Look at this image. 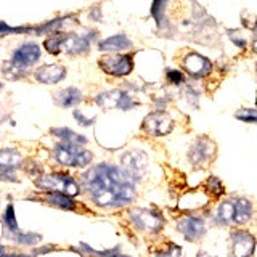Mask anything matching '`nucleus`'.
Segmentation results:
<instances>
[{
	"instance_id": "obj_33",
	"label": "nucleus",
	"mask_w": 257,
	"mask_h": 257,
	"mask_svg": "<svg viewBox=\"0 0 257 257\" xmlns=\"http://www.w3.org/2000/svg\"><path fill=\"white\" fill-rule=\"evenodd\" d=\"M52 249H55V247H53V246H45V247H40V249L37 247L36 251H34V254H36V255H37V254H44V252L52 251Z\"/></svg>"
},
{
	"instance_id": "obj_36",
	"label": "nucleus",
	"mask_w": 257,
	"mask_h": 257,
	"mask_svg": "<svg viewBox=\"0 0 257 257\" xmlns=\"http://www.w3.org/2000/svg\"><path fill=\"white\" fill-rule=\"evenodd\" d=\"M4 251H5V249H4V246H0V255L4 254Z\"/></svg>"
},
{
	"instance_id": "obj_24",
	"label": "nucleus",
	"mask_w": 257,
	"mask_h": 257,
	"mask_svg": "<svg viewBox=\"0 0 257 257\" xmlns=\"http://www.w3.org/2000/svg\"><path fill=\"white\" fill-rule=\"evenodd\" d=\"M10 239H13L16 244L20 246H34L37 244L40 239H42V235H39V233H32V231H16L13 235L8 236Z\"/></svg>"
},
{
	"instance_id": "obj_34",
	"label": "nucleus",
	"mask_w": 257,
	"mask_h": 257,
	"mask_svg": "<svg viewBox=\"0 0 257 257\" xmlns=\"http://www.w3.org/2000/svg\"><path fill=\"white\" fill-rule=\"evenodd\" d=\"M0 257H31L28 254H2Z\"/></svg>"
},
{
	"instance_id": "obj_30",
	"label": "nucleus",
	"mask_w": 257,
	"mask_h": 257,
	"mask_svg": "<svg viewBox=\"0 0 257 257\" xmlns=\"http://www.w3.org/2000/svg\"><path fill=\"white\" fill-rule=\"evenodd\" d=\"M158 257H182V251H180V247L171 246L169 249H166L164 252H161Z\"/></svg>"
},
{
	"instance_id": "obj_10",
	"label": "nucleus",
	"mask_w": 257,
	"mask_h": 257,
	"mask_svg": "<svg viewBox=\"0 0 257 257\" xmlns=\"http://www.w3.org/2000/svg\"><path fill=\"white\" fill-rule=\"evenodd\" d=\"M215 143L209 139H199L190 147L188 159L195 167H206L215 158Z\"/></svg>"
},
{
	"instance_id": "obj_7",
	"label": "nucleus",
	"mask_w": 257,
	"mask_h": 257,
	"mask_svg": "<svg viewBox=\"0 0 257 257\" xmlns=\"http://www.w3.org/2000/svg\"><path fill=\"white\" fill-rule=\"evenodd\" d=\"M98 66L109 76L124 77L134 69V58L131 55H104L98 60Z\"/></svg>"
},
{
	"instance_id": "obj_19",
	"label": "nucleus",
	"mask_w": 257,
	"mask_h": 257,
	"mask_svg": "<svg viewBox=\"0 0 257 257\" xmlns=\"http://www.w3.org/2000/svg\"><path fill=\"white\" fill-rule=\"evenodd\" d=\"M134 47L132 40H128V37L119 34V36H112L106 40L100 42L98 48L101 52H125V50H131Z\"/></svg>"
},
{
	"instance_id": "obj_22",
	"label": "nucleus",
	"mask_w": 257,
	"mask_h": 257,
	"mask_svg": "<svg viewBox=\"0 0 257 257\" xmlns=\"http://www.w3.org/2000/svg\"><path fill=\"white\" fill-rule=\"evenodd\" d=\"M52 134L55 137H58L63 143L79 145V147H82V145L87 143V139L84 135H79L76 132H72L71 128H52Z\"/></svg>"
},
{
	"instance_id": "obj_6",
	"label": "nucleus",
	"mask_w": 257,
	"mask_h": 257,
	"mask_svg": "<svg viewBox=\"0 0 257 257\" xmlns=\"http://www.w3.org/2000/svg\"><path fill=\"white\" fill-rule=\"evenodd\" d=\"M128 219L134 223V227L145 233H158L164 227V219L159 212L151 211V209H140L134 207L128 212Z\"/></svg>"
},
{
	"instance_id": "obj_4",
	"label": "nucleus",
	"mask_w": 257,
	"mask_h": 257,
	"mask_svg": "<svg viewBox=\"0 0 257 257\" xmlns=\"http://www.w3.org/2000/svg\"><path fill=\"white\" fill-rule=\"evenodd\" d=\"M40 60V47L34 42H26L21 47H18L12 55L10 63L7 64L12 68V72H8V79H18L23 76V72L28 68L34 66Z\"/></svg>"
},
{
	"instance_id": "obj_1",
	"label": "nucleus",
	"mask_w": 257,
	"mask_h": 257,
	"mask_svg": "<svg viewBox=\"0 0 257 257\" xmlns=\"http://www.w3.org/2000/svg\"><path fill=\"white\" fill-rule=\"evenodd\" d=\"M139 180L122 166L98 164L82 174V188L96 206L122 207L135 199V185Z\"/></svg>"
},
{
	"instance_id": "obj_11",
	"label": "nucleus",
	"mask_w": 257,
	"mask_h": 257,
	"mask_svg": "<svg viewBox=\"0 0 257 257\" xmlns=\"http://www.w3.org/2000/svg\"><path fill=\"white\" fill-rule=\"evenodd\" d=\"M255 247V238L251 233L236 230L230 235V254L233 257H251Z\"/></svg>"
},
{
	"instance_id": "obj_31",
	"label": "nucleus",
	"mask_w": 257,
	"mask_h": 257,
	"mask_svg": "<svg viewBox=\"0 0 257 257\" xmlns=\"http://www.w3.org/2000/svg\"><path fill=\"white\" fill-rule=\"evenodd\" d=\"M74 119L77 120V122L82 124V125H90V124H93V122H95V119H84L82 112H79V111H76V112H74Z\"/></svg>"
},
{
	"instance_id": "obj_29",
	"label": "nucleus",
	"mask_w": 257,
	"mask_h": 257,
	"mask_svg": "<svg viewBox=\"0 0 257 257\" xmlns=\"http://www.w3.org/2000/svg\"><path fill=\"white\" fill-rule=\"evenodd\" d=\"M20 34V32H29V28H12L8 26V24L0 21V37H4L7 34Z\"/></svg>"
},
{
	"instance_id": "obj_5",
	"label": "nucleus",
	"mask_w": 257,
	"mask_h": 257,
	"mask_svg": "<svg viewBox=\"0 0 257 257\" xmlns=\"http://www.w3.org/2000/svg\"><path fill=\"white\" fill-rule=\"evenodd\" d=\"M53 158L56 163L64 167H87L92 163L93 155L88 150H84L79 145L71 143H58L53 148Z\"/></svg>"
},
{
	"instance_id": "obj_15",
	"label": "nucleus",
	"mask_w": 257,
	"mask_h": 257,
	"mask_svg": "<svg viewBox=\"0 0 257 257\" xmlns=\"http://www.w3.org/2000/svg\"><path fill=\"white\" fill-rule=\"evenodd\" d=\"M34 77L37 82H42V84H58L60 80L66 77V69H64V66H61V64H56V63L44 64V66L36 69Z\"/></svg>"
},
{
	"instance_id": "obj_21",
	"label": "nucleus",
	"mask_w": 257,
	"mask_h": 257,
	"mask_svg": "<svg viewBox=\"0 0 257 257\" xmlns=\"http://www.w3.org/2000/svg\"><path fill=\"white\" fill-rule=\"evenodd\" d=\"M251 217H252V204L244 198L236 199L235 201V219H233V223L244 225L246 222H249Z\"/></svg>"
},
{
	"instance_id": "obj_32",
	"label": "nucleus",
	"mask_w": 257,
	"mask_h": 257,
	"mask_svg": "<svg viewBox=\"0 0 257 257\" xmlns=\"http://www.w3.org/2000/svg\"><path fill=\"white\" fill-rule=\"evenodd\" d=\"M252 52L257 53V23H255L254 32H252Z\"/></svg>"
},
{
	"instance_id": "obj_23",
	"label": "nucleus",
	"mask_w": 257,
	"mask_h": 257,
	"mask_svg": "<svg viewBox=\"0 0 257 257\" xmlns=\"http://www.w3.org/2000/svg\"><path fill=\"white\" fill-rule=\"evenodd\" d=\"M233 219H235V203L231 201H225L219 206L215 212V222L220 225H230L233 223Z\"/></svg>"
},
{
	"instance_id": "obj_18",
	"label": "nucleus",
	"mask_w": 257,
	"mask_h": 257,
	"mask_svg": "<svg viewBox=\"0 0 257 257\" xmlns=\"http://www.w3.org/2000/svg\"><path fill=\"white\" fill-rule=\"evenodd\" d=\"M42 201L47 203L48 206L56 207V209H63V211H74L77 203L71 196L63 195V193L58 191H45Z\"/></svg>"
},
{
	"instance_id": "obj_13",
	"label": "nucleus",
	"mask_w": 257,
	"mask_h": 257,
	"mask_svg": "<svg viewBox=\"0 0 257 257\" xmlns=\"http://www.w3.org/2000/svg\"><path fill=\"white\" fill-rule=\"evenodd\" d=\"M177 228L188 241H198L204 236L206 223L201 217H183L177 222Z\"/></svg>"
},
{
	"instance_id": "obj_25",
	"label": "nucleus",
	"mask_w": 257,
	"mask_h": 257,
	"mask_svg": "<svg viewBox=\"0 0 257 257\" xmlns=\"http://www.w3.org/2000/svg\"><path fill=\"white\" fill-rule=\"evenodd\" d=\"M4 225L7 231H10L12 235L16 231H20V227H18V222H16V215H15V207L13 204H8L5 212H4Z\"/></svg>"
},
{
	"instance_id": "obj_14",
	"label": "nucleus",
	"mask_w": 257,
	"mask_h": 257,
	"mask_svg": "<svg viewBox=\"0 0 257 257\" xmlns=\"http://www.w3.org/2000/svg\"><path fill=\"white\" fill-rule=\"evenodd\" d=\"M90 34H63V42H61V52L68 55H84L90 48Z\"/></svg>"
},
{
	"instance_id": "obj_35",
	"label": "nucleus",
	"mask_w": 257,
	"mask_h": 257,
	"mask_svg": "<svg viewBox=\"0 0 257 257\" xmlns=\"http://www.w3.org/2000/svg\"><path fill=\"white\" fill-rule=\"evenodd\" d=\"M108 257H128V255H122V254H111V255H108Z\"/></svg>"
},
{
	"instance_id": "obj_12",
	"label": "nucleus",
	"mask_w": 257,
	"mask_h": 257,
	"mask_svg": "<svg viewBox=\"0 0 257 257\" xmlns=\"http://www.w3.org/2000/svg\"><path fill=\"white\" fill-rule=\"evenodd\" d=\"M182 66L191 77H195V79L209 76V72L212 69L211 61L204 58V56H201L199 53H193V52L188 53L182 60Z\"/></svg>"
},
{
	"instance_id": "obj_8",
	"label": "nucleus",
	"mask_w": 257,
	"mask_h": 257,
	"mask_svg": "<svg viewBox=\"0 0 257 257\" xmlns=\"http://www.w3.org/2000/svg\"><path fill=\"white\" fill-rule=\"evenodd\" d=\"M142 128L145 134H148L151 137H163L167 135L169 132H172L174 128V120L172 117L164 111H155L143 119Z\"/></svg>"
},
{
	"instance_id": "obj_27",
	"label": "nucleus",
	"mask_w": 257,
	"mask_h": 257,
	"mask_svg": "<svg viewBox=\"0 0 257 257\" xmlns=\"http://www.w3.org/2000/svg\"><path fill=\"white\" fill-rule=\"evenodd\" d=\"M235 117L239 120H244V122H257V109H249V108L238 109L235 112Z\"/></svg>"
},
{
	"instance_id": "obj_2",
	"label": "nucleus",
	"mask_w": 257,
	"mask_h": 257,
	"mask_svg": "<svg viewBox=\"0 0 257 257\" xmlns=\"http://www.w3.org/2000/svg\"><path fill=\"white\" fill-rule=\"evenodd\" d=\"M153 18L159 31H166V36L195 39L199 42V37H207L209 29L214 28V21L196 0H155Z\"/></svg>"
},
{
	"instance_id": "obj_16",
	"label": "nucleus",
	"mask_w": 257,
	"mask_h": 257,
	"mask_svg": "<svg viewBox=\"0 0 257 257\" xmlns=\"http://www.w3.org/2000/svg\"><path fill=\"white\" fill-rule=\"evenodd\" d=\"M23 164V156L16 150L5 148L0 150V175L15 174V171Z\"/></svg>"
},
{
	"instance_id": "obj_37",
	"label": "nucleus",
	"mask_w": 257,
	"mask_h": 257,
	"mask_svg": "<svg viewBox=\"0 0 257 257\" xmlns=\"http://www.w3.org/2000/svg\"><path fill=\"white\" fill-rule=\"evenodd\" d=\"M255 104H257V96H255Z\"/></svg>"
},
{
	"instance_id": "obj_20",
	"label": "nucleus",
	"mask_w": 257,
	"mask_h": 257,
	"mask_svg": "<svg viewBox=\"0 0 257 257\" xmlns=\"http://www.w3.org/2000/svg\"><path fill=\"white\" fill-rule=\"evenodd\" d=\"M55 100L63 108H72L82 101V93H80L79 88L69 87V88H64V90H60L56 93Z\"/></svg>"
},
{
	"instance_id": "obj_9",
	"label": "nucleus",
	"mask_w": 257,
	"mask_h": 257,
	"mask_svg": "<svg viewBox=\"0 0 257 257\" xmlns=\"http://www.w3.org/2000/svg\"><path fill=\"white\" fill-rule=\"evenodd\" d=\"M96 104L101 108H106V109H132L137 106V101L132 98L131 95L124 90H106V92H101L100 95H96L95 98Z\"/></svg>"
},
{
	"instance_id": "obj_28",
	"label": "nucleus",
	"mask_w": 257,
	"mask_h": 257,
	"mask_svg": "<svg viewBox=\"0 0 257 257\" xmlns=\"http://www.w3.org/2000/svg\"><path fill=\"white\" fill-rule=\"evenodd\" d=\"M167 80L171 84H174V85H180V84H183L185 82V76H183V72L182 71H179V69H169L167 71Z\"/></svg>"
},
{
	"instance_id": "obj_26",
	"label": "nucleus",
	"mask_w": 257,
	"mask_h": 257,
	"mask_svg": "<svg viewBox=\"0 0 257 257\" xmlns=\"http://www.w3.org/2000/svg\"><path fill=\"white\" fill-rule=\"evenodd\" d=\"M61 42H63V32H55L48 39H45L44 47L47 48L48 53L58 55L61 52Z\"/></svg>"
},
{
	"instance_id": "obj_17",
	"label": "nucleus",
	"mask_w": 257,
	"mask_h": 257,
	"mask_svg": "<svg viewBox=\"0 0 257 257\" xmlns=\"http://www.w3.org/2000/svg\"><path fill=\"white\" fill-rule=\"evenodd\" d=\"M122 161V167H125L128 172H132L135 177L142 179V172L147 167V156L145 153H139V151H131L125 153V155L120 158Z\"/></svg>"
},
{
	"instance_id": "obj_3",
	"label": "nucleus",
	"mask_w": 257,
	"mask_h": 257,
	"mask_svg": "<svg viewBox=\"0 0 257 257\" xmlns=\"http://www.w3.org/2000/svg\"><path fill=\"white\" fill-rule=\"evenodd\" d=\"M36 185L44 191H58L71 198L77 196L80 193L79 182L74 177L64 172H52V174L40 175L39 179H36Z\"/></svg>"
}]
</instances>
